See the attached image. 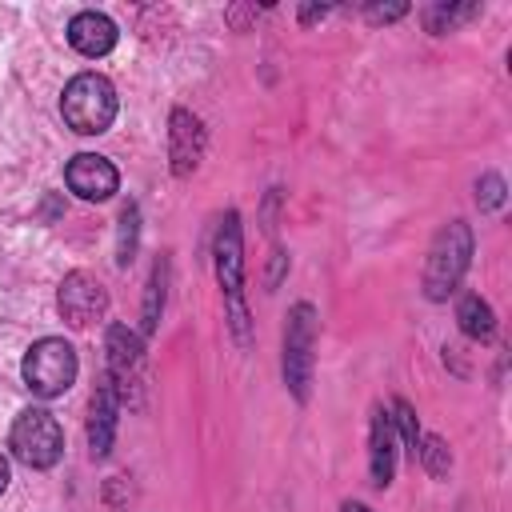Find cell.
I'll return each instance as SVG.
<instances>
[{"label": "cell", "instance_id": "cell-1", "mask_svg": "<svg viewBox=\"0 0 512 512\" xmlns=\"http://www.w3.org/2000/svg\"><path fill=\"white\" fill-rule=\"evenodd\" d=\"M60 112H64V124L72 132L96 136L116 116V88L100 72H80V76L68 80V88L60 96Z\"/></svg>", "mask_w": 512, "mask_h": 512}, {"label": "cell", "instance_id": "cell-2", "mask_svg": "<svg viewBox=\"0 0 512 512\" xmlns=\"http://www.w3.org/2000/svg\"><path fill=\"white\" fill-rule=\"evenodd\" d=\"M468 256H472V232L464 220H448L436 240H432V252H428V268H424V292L432 300H448V292H456L464 268H468Z\"/></svg>", "mask_w": 512, "mask_h": 512}, {"label": "cell", "instance_id": "cell-3", "mask_svg": "<svg viewBox=\"0 0 512 512\" xmlns=\"http://www.w3.org/2000/svg\"><path fill=\"white\" fill-rule=\"evenodd\" d=\"M72 380H76V348L68 340L44 336V340H36L28 348V356H24V384L36 396H44V400L64 396L72 388Z\"/></svg>", "mask_w": 512, "mask_h": 512}, {"label": "cell", "instance_id": "cell-4", "mask_svg": "<svg viewBox=\"0 0 512 512\" xmlns=\"http://www.w3.org/2000/svg\"><path fill=\"white\" fill-rule=\"evenodd\" d=\"M12 452L28 468H52L64 452V432L48 408H28L12 424Z\"/></svg>", "mask_w": 512, "mask_h": 512}, {"label": "cell", "instance_id": "cell-5", "mask_svg": "<svg viewBox=\"0 0 512 512\" xmlns=\"http://www.w3.org/2000/svg\"><path fill=\"white\" fill-rule=\"evenodd\" d=\"M216 276L220 288L232 304V332L244 344L248 340V316H244V300H240V284H244V256H240V216L228 212L220 232H216Z\"/></svg>", "mask_w": 512, "mask_h": 512}, {"label": "cell", "instance_id": "cell-6", "mask_svg": "<svg viewBox=\"0 0 512 512\" xmlns=\"http://www.w3.org/2000/svg\"><path fill=\"white\" fill-rule=\"evenodd\" d=\"M312 336H316L312 308L296 304L288 316V332H284V380L300 400L308 396V376H312Z\"/></svg>", "mask_w": 512, "mask_h": 512}, {"label": "cell", "instance_id": "cell-7", "mask_svg": "<svg viewBox=\"0 0 512 512\" xmlns=\"http://www.w3.org/2000/svg\"><path fill=\"white\" fill-rule=\"evenodd\" d=\"M56 304H60V316L72 328H84V324H92L108 312V292L92 272H68L64 284H60Z\"/></svg>", "mask_w": 512, "mask_h": 512}, {"label": "cell", "instance_id": "cell-8", "mask_svg": "<svg viewBox=\"0 0 512 512\" xmlns=\"http://www.w3.org/2000/svg\"><path fill=\"white\" fill-rule=\"evenodd\" d=\"M64 176H68V188H72L80 200H108V196L116 192V184H120L112 160H104V156H96V152L72 156V164H68Z\"/></svg>", "mask_w": 512, "mask_h": 512}, {"label": "cell", "instance_id": "cell-9", "mask_svg": "<svg viewBox=\"0 0 512 512\" xmlns=\"http://www.w3.org/2000/svg\"><path fill=\"white\" fill-rule=\"evenodd\" d=\"M68 44H72L80 56H88V60L108 56V52L116 48V24H112L104 12H80V16H72V24H68Z\"/></svg>", "mask_w": 512, "mask_h": 512}, {"label": "cell", "instance_id": "cell-10", "mask_svg": "<svg viewBox=\"0 0 512 512\" xmlns=\"http://www.w3.org/2000/svg\"><path fill=\"white\" fill-rule=\"evenodd\" d=\"M108 380H112V388H116V396L124 392V384L136 376V368H140V340H136V332L128 328V324H112L108 328Z\"/></svg>", "mask_w": 512, "mask_h": 512}, {"label": "cell", "instance_id": "cell-11", "mask_svg": "<svg viewBox=\"0 0 512 512\" xmlns=\"http://www.w3.org/2000/svg\"><path fill=\"white\" fill-rule=\"evenodd\" d=\"M116 408H120V396L112 388V380L104 376L96 396H92V416H88V444H92V456H104L112 448V432H116Z\"/></svg>", "mask_w": 512, "mask_h": 512}, {"label": "cell", "instance_id": "cell-12", "mask_svg": "<svg viewBox=\"0 0 512 512\" xmlns=\"http://www.w3.org/2000/svg\"><path fill=\"white\" fill-rule=\"evenodd\" d=\"M368 464H372V484H376V488H388V484H392V472H396V428H392V416H388L384 408L372 416Z\"/></svg>", "mask_w": 512, "mask_h": 512}, {"label": "cell", "instance_id": "cell-13", "mask_svg": "<svg viewBox=\"0 0 512 512\" xmlns=\"http://www.w3.org/2000/svg\"><path fill=\"white\" fill-rule=\"evenodd\" d=\"M200 144H204V132H200V120L188 116L184 108L172 112V172L176 176H188L200 160Z\"/></svg>", "mask_w": 512, "mask_h": 512}, {"label": "cell", "instance_id": "cell-14", "mask_svg": "<svg viewBox=\"0 0 512 512\" xmlns=\"http://www.w3.org/2000/svg\"><path fill=\"white\" fill-rule=\"evenodd\" d=\"M456 316H460V328H464L472 340H488V336H492V328H496V316H492L488 300H480L476 292L460 300V312H456Z\"/></svg>", "mask_w": 512, "mask_h": 512}, {"label": "cell", "instance_id": "cell-15", "mask_svg": "<svg viewBox=\"0 0 512 512\" xmlns=\"http://www.w3.org/2000/svg\"><path fill=\"white\" fill-rule=\"evenodd\" d=\"M416 456L424 460V468H428L432 476H444V472L452 468V456H448V448H444V440H440V436H420Z\"/></svg>", "mask_w": 512, "mask_h": 512}, {"label": "cell", "instance_id": "cell-16", "mask_svg": "<svg viewBox=\"0 0 512 512\" xmlns=\"http://www.w3.org/2000/svg\"><path fill=\"white\" fill-rule=\"evenodd\" d=\"M152 292H148V304H144V332H152L156 328V320H160V308H164V264H156V272H152V284H148Z\"/></svg>", "mask_w": 512, "mask_h": 512}, {"label": "cell", "instance_id": "cell-17", "mask_svg": "<svg viewBox=\"0 0 512 512\" xmlns=\"http://www.w3.org/2000/svg\"><path fill=\"white\" fill-rule=\"evenodd\" d=\"M392 424L400 428V440L412 448V456H416V448H420V428H416V412L404 404V400H396V416H392Z\"/></svg>", "mask_w": 512, "mask_h": 512}, {"label": "cell", "instance_id": "cell-18", "mask_svg": "<svg viewBox=\"0 0 512 512\" xmlns=\"http://www.w3.org/2000/svg\"><path fill=\"white\" fill-rule=\"evenodd\" d=\"M468 16H476V4H468V8H444V4H440V8L428 12V28H432V32H444V24L452 28L456 20H468Z\"/></svg>", "mask_w": 512, "mask_h": 512}, {"label": "cell", "instance_id": "cell-19", "mask_svg": "<svg viewBox=\"0 0 512 512\" xmlns=\"http://www.w3.org/2000/svg\"><path fill=\"white\" fill-rule=\"evenodd\" d=\"M120 224H124V232H120V264H128L132 260V244H136V208L132 204L124 208Z\"/></svg>", "mask_w": 512, "mask_h": 512}, {"label": "cell", "instance_id": "cell-20", "mask_svg": "<svg viewBox=\"0 0 512 512\" xmlns=\"http://www.w3.org/2000/svg\"><path fill=\"white\" fill-rule=\"evenodd\" d=\"M504 200V184H500V176H484V196H480V204L484 208H496Z\"/></svg>", "mask_w": 512, "mask_h": 512}, {"label": "cell", "instance_id": "cell-21", "mask_svg": "<svg viewBox=\"0 0 512 512\" xmlns=\"http://www.w3.org/2000/svg\"><path fill=\"white\" fill-rule=\"evenodd\" d=\"M404 12H408L404 4H388V8L372 4V8H368V16H372V20H396V16H404Z\"/></svg>", "mask_w": 512, "mask_h": 512}, {"label": "cell", "instance_id": "cell-22", "mask_svg": "<svg viewBox=\"0 0 512 512\" xmlns=\"http://www.w3.org/2000/svg\"><path fill=\"white\" fill-rule=\"evenodd\" d=\"M4 488H8V460L0 456V492H4Z\"/></svg>", "mask_w": 512, "mask_h": 512}, {"label": "cell", "instance_id": "cell-23", "mask_svg": "<svg viewBox=\"0 0 512 512\" xmlns=\"http://www.w3.org/2000/svg\"><path fill=\"white\" fill-rule=\"evenodd\" d=\"M344 512H372V508H364V504H344Z\"/></svg>", "mask_w": 512, "mask_h": 512}]
</instances>
